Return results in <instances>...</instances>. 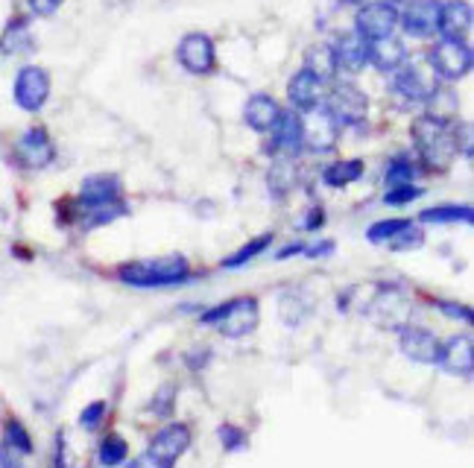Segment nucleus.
I'll list each match as a JSON object with an SVG mask.
<instances>
[{"label": "nucleus", "instance_id": "nucleus-43", "mask_svg": "<svg viewBox=\"0 0 474 468\" xmlns=\"http://www.w3.org/2000/svg\"><path fill=\"white\" fill-rule=\"evenodd\" d=\"M304 247H302V243H296V247H287V249H284L281 255H279V258H290V255H299Z\"/></svg>", "mask_w": 474, "mask_h": 468}, {"label": "nucleus", "instance_id": "nucleus-42", "mask_svg": "<svg viewBox=\"0 0 474 468\" xmlns=\"http://www.w3.org/2000/svg\"><path fill=\"white\" fill-rule=\"evenodd\" d=\"M316 222H322V208H311V214L304 220L302 229H316Z\"/></svg>", "mask_w": 474, "mask_h": 468}, {"label": "nucleus", "instance_id": "nucleus-4", "mask_svg": "<svg viewBox=\"0 0 474 468\" xmlns=\"http://www.w3.org/2000/svg\"><path fill=\"white\" fill-rule=\"evenodd\" d=\"M393 73H395L393 88L407 100L425 103V100L434 97V91L439 88V85H437V71L430 68V62H425V59L404 62V65L398 71H393Z\"/></svg>", "mask_w": 474, "mask_h": 468}, {"label": "nucleus", "instance_id": "nucleus-8", "mask_svg": "<svg viewBox=\"0 0 474 468\" xmlns=\"http://www.w3.org/2000/svg\"><path fill=\"white\" fill-rule=\"evenodd\" d=\"M366 112H369V100L366 94L357 88L352 82H343V85H334L331 94H328V114L334 117L337 123L343 126H357L366 121Z\"/></svg>", "mask_w": 474, "mask_h": 468}, {"label": "nucleus", "instance_id": "nucleus-10", "mask_svg": "<svg viewBox=\"0 0 474 468\" xmlns=\"http://www.w3.org/2000/svg\"><path fill=\"white\" fill-rule=\"evenodd\" d=\"M56 158V146H53L45 126H29V130L18 138L15 144V162L27 170H41Z\"/></svg>", "mask_w": 474, "mask_h": 468}, {"label": "nucleus", "instance_id": "nucleus-9", "mask_svg": "<svg viewBox=\"0 0 474 468\" xmlns=\"http://www.w3.org/2000/svg\"><path fill=\"white\" fill-rule=\"evenodd\" d=\"M12 94H15V103L24 112H38L50 97V73L45 68H38V65L21 68L18 77H15Z\"/></svg>", "mask_w": 474, "mask_h": 468}, {"label": "nucleus", "instance_id": "nucleus-30", "mask_svg": "<svg viewBox=\"0 0 474 468\" xmlns=\"http://www.w3.org/2000/svg\"><path fill=\"white\" fill-rule=\"evenodd\" d=\"M416 179V164L410 162L407 155H395L387 167V182L389 188H402V185H413Z\"/></svg>", "mask_w": 474, "mask_h": 468}, {"label": "nucleus", "instance_id": "nucleus-35", "mask_svg": "<svg viewBox=\"0 0 474 468\" xmlns=\"http://www.w3.org/2000/svg\"><path fill=\"white\" fill-rule=\"evenodd\" d=\"M103 416H105V404L103 401H94V404H88L86 410H82V416H79V424L86 430H94L97 424L103 422Z\"/></svg>", "mask_w": 474, "mask_h": 468}, {"label": "nucleus", "instance_id": "nucleus-5", "mask_svg": "<svg viewBox=\"0 0 474 468\" xmlns=\"http://www.w3.org/2000/svg\"><path fill=\"white\" fill-rule=\"evenodd\" d=\"M187 448H191V428L176 422L153 436L150 448H146V460L155 468H173Z\"/></svg>", "mask_w": 474, "mask_h": 468}, {"label": "nucleus", "instance_id": "nucleus-29", "mask_svg": "<svg viewBox=\"0 0 474 468\" xmlns=\"http://www.w3.org/2000/svg\"><path fill=\"white\" fill-rule=\"evenodd\" d=\"M421 243H425V231L413 226V222H404V226L387 240V247L393 252H410V249H419Z\"/></svg>", "mask_w": 474, "mask_h": 468}, {"label": "nucleus", "instance_id": "nucleus-41", "mask_svg": "<svg viewBox=\"0 0 474 468\" xmlns=\"http://www.w3.org/2000/svg\"><path fill=\"white\" fill-rule=\"evenodd\" d=\"M0 468H21L18 451H15V448H9L6 442L0 445Z\"/></svg>", "mask_w": 474, "mask_h": 468}, {"label": "nucleus", "instance_id": "nucleus-23", "mask_svg": "<svg viewBox=\"0 0 474 468\" xmlns=\"http://www.w3.org/2000/svg\"><path fill=\"white\" fill-rule=\"evenodd\" d=\"M244 117H246V123H249L255 132H270L272 126L279 123L281 109H279L276 100L267 97V94H255V97H249Z\"/></svg>", "mask_w": 474, "mask_h": 468}, {"label": "nucleus", "instance_id": "nucleus-33", "mask_svg": "<svg viewBox=\"0 0 474 468\" xmlns=\"http://www.w3.org/2000/svg\"><path fill=\"white\" fill-rule=\"evenodd\" d=\"M404 222H407V220H384V222H375V226L369 229V240H372V243H387L398 229L404 226Z\"/></svg>", "mask_w": 474, "mask_h": 468}, {"label": "nucleus", "instance_id": "nucleus-3", "mask_svg": "<svg viewBox=\"0 0 474 468\" xmlns=\"http://www.w3.org/2000/svg\"><path fill=\"white\" fill-rule=\"evenodd\" d=\"M123 199V185L118 176H88L86 182L79 188V199H77V208H86L91 211V217H100L103 211H118ZM86 220V222H88Z\"/></svg>", "mask_w": 474, "mask_h": 468}, {"label": "nucleus", "instance_id": "nucleus-7", "mask_svg": "<svg viewBox=\"0 0 474 468\" xmlns=\"http://www.w3.org/2000/svg\"><path fill=\"white\" fill-rule=\"evenodd\" d=\"M395 27H398V9L389 4V0H381V4H363L361 13L354 18V33L363 41L393 36Z\"/></svg>", "mask_w": 474, "mask_h": 468}, {"label": "nucleus", "instance_id": "nucleus-15", "mask_svg": "<svg viewBox=\"0 0 474 468\" xmlns=\"http://www.w3.org/2000/svg\"><path fill=\"white\" fill-rule=\"evenodd\" d=\"M439 0H410L404 13H398V24L407 36L430 38L439 27Z\"/></svg>", "mask_w": 474, "mask_h": 468}, {"label": "nucleus", "instance_id": "nucleus-32", "mask_svg": "<svg viewBox=\"0 0 474 468\" xmlns=\"http://www.w3.org/2000/svg\"><path fill=\"white\" fill-rule=\"evenodd\" d=\"M6 445L9 448H15L18 454H33V439H29V433H27V428L21 424L18 419H9L6 422Z\"/></svg>", "mask_w": 474, "mask_h": 468}, {"label": "nucleus", "instance_id": "nucleus-28", "mask_svg": "<svg viewBox=\"0 0 474 468\" xmlns=\"http://www.w3.org/2000/svg\"><path fill=\"white\" fill-rule=\"evenodd\" d=\"M126 456H129V445H126L123 436L109 433V436H105V439L100 442V463H103L105 468L121 465Z\"/></svg>", "mask_w": 474, "mask_h": 468}, {"label": "nucleus", "instance_id": "nucleus-22", "mask_svg": "<svg viewBox=\"0 0 474 468\" xmlns=\"http://www.w3.org/2000/svg\"><path fill=\"white\" fill-rule=\"evenodd\" d=\"M270 132H272V146H276L279 153L293 155L302 146V114L281 112L279 123L272 126Z\"/></svg>", "mask_w": 474, "mask_h": 468}, {"label": "nucleus", "instance_id": "nucleus-6", "mask_svg": "<svg viewBox=\"0 0 474 468\" xmlns=\"http://www.w3.org/2000/svg\"><path fill=\"white\" fill-rule=\"evenodd\" d=\"M430 68L437 71V77L442 79H462L471 71V47L466 41L454 38H442L439 45L430 50Z\"/></svg>", "mask_w": 474, "mask_h": 468}, {"label": "nucleus", "instance_id": "nucleus-14", "mask_svg": "<svg viewBox=\"0 0 474 468\" xmlns=\"http://www.w3.org/2000/svg\"><path fill=\"white\" fill-rule=\"evenodd\" d=\"M258 319H261V311H258V299H249V296H244V299H235L226 305L223 316H220V334H226L231 339L237 337H246L258 328Z\"/></svg>", "mask_w": 474, "mask_h": 468}, {"label": "nucleus", "instance_id": "nucleus-31", "mask_svg": "<svg viewBox=\"0 0 474 468\" xmlns=\"http://www.w3.org/2000/svg\"><path fill=\"white\" fill-rule=\"evenodd\" d=\"M270 243H272V234H261V238H255L252 243H246V247L240 249V252L231 255V258H226V261H223V267H229V270L244 267L246 261H252V258H255V255H261L263 249L270 247Z\"/></svg>", "mask_w": 474, "mask_h": 468}, {"label": "nucleus", "instance_id": "nucleus-45", "mask_svg": "<svg viewBox=\"0 0 474 468\" xmlns=\"http://www.w3.org/2000/svg\"><path fill=\"white\" fill-rule=\"evenodd\" d=\"M343 4H349V6H363L366 0H343Z\"/></svg>", "mask_w": 474, "mask_h": 468}, {"label": "nucleus", "instance_id": "nucleus-24", "mask_svg": "<svg viewBox=\"0 0 474 468\" xmlns=\"http://www.w3.org/2000/svg\"><path fill=\"white\" fill-rule=\"evenodd\" d=\"M33 47V36H29V18L27 15H15L9 24L4 27V36H0V50L6 56H21Z\"/></svg>", "mask_w": 474, "mask_h": 468}, {"label": "nucleus", "instance_id": "nucleus-20", "mask_svg": "<svg viewBox=\"0 0 474 468\" xmlns=\"http://www.w3.org/2000/svg\"><path fill=\"white\" fill-rule=\"evenodd\" d=\"M322 85H325L322 79H316L313 73L302 68L299 73H293V79L287 85V97L299 112H311L322 100Z\"/></svg>", "mask_w": 474, "mask_h": 468}, {"label": "nucleus", "instance_id": "nucleus-36", "mask_svg": "<svg viewBox=\"0 0 474 468\" xmlns=\"http://www.w3.org/2000/svg\"><path fill=\"white\" fill-rule=\"evenodd\" d=\"M421 194L419 188L413 185H402V188H389L387 194V205H407V202H413Z\"/></svg>", "mask_w": 474, "mask_h": 468}, {"label": "nucleus", "instance_id": "nucleus-46", "mask_svg": "<svg viewBox=\"0 0 474 468\" xmlns=\"http://www.w3.org/2000/svg\"><path fill=\"white\" fill-rule=\"evenodd\" d=\"M389 4H395V0H389Z\"/></svg>", "mask_w": 474, "mask_h": 468}, {"label": "nucleus", "instance_id": "nucleus-2", "mask_svg": "<svg viewBox=\"0 0 474 468\" xmlns=\"http://www.w3.org/2000/svg\"><path fill=\"white\" fill-rule=\"evenodd\" d=\"M187 279V261L182 255H162V258L135 261L121 267V281L132 287H170Z\"/></svg>", "mask_w": 474, "mask_h": 468}, {"label": "nucleus", "instance_id": "nucleus-38", "mask_svg": "<svg viewBox=\"0 0 474 468\" xmlns=\"http://www.w3.org/2000/svg\"><path fill=\"white\" fill-rule=\"evenodd\" d=\"M62 4H65V0H27L29 13L38 15V18H50V15H56Z\"/></svg>", "mask_w": 474, "mask_h": 468}, {"label": "nucleus", "instance_id": "nucleus-19", "mask_svg": "<svg viewBox=\"0 0 474 468\" xmlns=\"http://www.w3.org/2000/svg\"><path fill=\"white\" fill-rule=\"evenodd\" d=\"M437 364L451 372L457 378H469L471 366H474V351H471V337H454L448 339L445 346L439 348V360Z\"/></svg>", "mask_w": 474, "mask_h": 468}, {"label": "nucleus", "instance_id": "nucleus-12", "mask_svg": "<svg viewBox=\"0 0 474 468\" xmlns=\"http://www.w3.org/2000/svg\"><path fill=\"white\" fill-rule=\"evenodd\" d=\"M366 313L372 322L381 328H404L410 319V299L402 290H378V296L369 302Z\"/></svg>", "mask_w": 474, "mask_h": 468}, {"label": "nucleus", "instance_id": "nucleus-27", "mask_svg": "<svg viewBox=\"0 0 474 468\" xmlns=\"http://www.w3.org/2000/svg\"><path fill=\"white\" fill-rule=\"evenodd\" d=\"M421 222H437V226H445V222H471V208L469 205L428 208V211H421Z\"/></svg>", "mask_w": 474, "mask_h": 468}, {"label": "nucleus", "instance_id": "nucleus-1", "mask_svg": "<svg viewBox=\"0 0 474 468\" xmlns=\"http://www.w3.org/2000/svg\"><path fill=\"white\" fill-rule=\"evenodd\" d=\"M410 135H413V141L419 146V155L425 158V164L430 170H448L451 162L457 158V144H454V132L448 130L445 121H439V117H419V121L413 123V130H410Z\"/></svg>", "mask_w": 474, "mask_h": 468}, {"label": "nucleus", "instance_id": "nucleus-37", "mask_svg": "<svg viewBox=\"0 0 474 468\" xmlns=\"http://www.w3.org/2000/svg\"><path fill=\"white\" fill-rule=\"evenodd\" d=\"M290 179H293L290 164H279V167L270 173V185H272V190H276V194H284V190H290V185H293Z\"/></svg>", "mask_w": 474, "mask_h": 468}, {"label": "nucleus", "instance_id": "nucleus-16", "mask_svg": "<svg viewBox=\"0 0 474 468\" xmlns=\"http://www.w3.org/2000/svg\"><path fill=\"white\" fill-rule=\"evenodd\" d=\"M442 343L428 331V328L404 325L402 328V351L413 364H437Z\"/></svg>", "mask_w": 474, "mask_h": 468}, {"label": "nucleus", "instance_id": "nucleus-34", "mask_svg": "<svg viewBox=\"0 0 474 468\" xmlns=\"http://www.w3.org/2000/svg\"><path fill=\"white\" fill-rule=\"evenodd\" d=\"M220 439H223V445L229 451H237L246 445V433L240 428H235V424H223V428H220Z\"/></svg>", "mask_w": 474, "mask_h": 468}, {"label": "nucleus", "instance_id": "nucleus-39", "mask_svg": "<svg viewBox=\"0 0 474 468\" xmlns=\"http://www.w3.org/2000/svg\"><path fill=\"white\" fill-rule=\"evenodd\" d=\"M170 407H173V387H162V392H158L153 401V410L158 413V416H167Z\"/></svg>", "mask_w": 474, "mask_h": 468}, {"label": "nucleus", "instance_id": "nucleus-18", "mask_svg": "<svg viewBox=\"0 0 474 468\" xmlns=\"http://www.w3.org/2000/svg\"><path fill=\"white\" fill-rule=\"evenodd\" d=\"M437 33H442V38L466 41V36L471 33V6L466 0H448V4L439 6Z\"/></svg>", "mask_w": 474, "mask_h": 468}, {"label": "nucleus", "instance_id": "nucleus-17", "mask_svg": "<svg viewBox=\"0 0 474 468\" xmlns=\"http://www.w3.org/2000/svg\"><path fill=\"white\" fill-rule=\"evenodd\" d=\"M366 62L369 65H375L378 71H398L407 62V47L402 38L395 36H387V38H375V41H366Z\"/></svg>", "mask_w": 474, "mask_h": 468}, {"label": "nucleus", "instance_id": "nucleus-11", "mask_svg": "<svg viewBox=\"0 0 474 468\" xmlns=\"http://www.w3.org/2000/svg\"><path fill=\"white\" fill-rule=\"evenodd\" d=\"M179 65H182L187 73H196V77H203V73H211L217 68V50H214V41H211L205 33H187L182 41H179Z\"/></svg>", "mask_w": 474, "mask_h": 468}, {"label": "nucleus", "instance_id": "nucleus-26", "mask_svg": "<svg viewBox=\"0 0 474 468\" xmlns=\"http://www.w3.org/2000/svg\"><path fill=\"white\" fill-rule=\"evenodd\" d=\"M361 176H363L361 158H345V162H334L331 167H325V185L328 188H345L357 182Z\"/></svg>", "mask_w": 474, "mask_h": 468}, {"label": "nucleus", "instance_id": "nucleus-44", "mask_svg": "<svg viewBox=\"0 0 474 468\" xmlns=\"http://www.w3.org/2000/svg\"><path fill=\"white\" fill-rule=\"evenodd\" d=\"M129 468H155L146 456H141V460H135V463H129Z\"/></svg>", "mask_w": 474, "mask_h": 468}, {"label": "nucleus", "instance_id": "nucleus-25", "mask_svg": "<svg viewBox=\"0 0 474 468\" xmlns=\"http://www.w3.org/2000/svg\"><path fill=\"white\" fill-rule=\"evenodd\" d=\"M304 71L313 73L316 79L328 82L337 77V59H334V50L331 45H311L308 53H304Z\"/></svg>", "mask_w": 474, "mask_h": 468}, {"label": "nucleus", "instance_id": "nucleus-40", "mask_svg": "<svg viewBox=\"0 0 474 468\" xmlns=\"http://www.w3.org/2000/svg\"><path fill=\"white\" fill-rule=\"evenodd\" d=\"M439 307H442V311H445L448 316L462 319V322H471V311H469V307L454 305V302H439Z\"/></svg>", "mask_w": 474, "mask_h": 468}, {"label": "nucleus", "instance_id": "nucleus-13", "mask_svg": "<svg viewBox=\"0 0 474 468\" xmlns=\"http://www.w3.org/2000/svg\"><path fill=\"white\" fill-rule=\"evenodd\" d=\"M337 135H340V123L328 114V109H311L302 117V144L311 146V150L322 153L331 150L337 144Z\"/></svg>", "mask_w": 474, "mask_h": 468}, {"label": "nucleus", "instance_id": "nucleus-21", "mask_svg": "<svg viewBox=\"0 0 474 468\" xmlns=\"http://www.w3.org/2000/svg\"><path fill=\"white\" fill-rule=\"evenodd\" d=\"M331 50H334V59H337V68L352 71V73L366 68V41L357 36V33L340 36L331 45Z\"/></svg>", "mask_w": 474, "mask_h": 468}]
</instances>
